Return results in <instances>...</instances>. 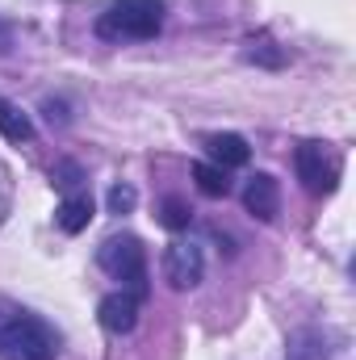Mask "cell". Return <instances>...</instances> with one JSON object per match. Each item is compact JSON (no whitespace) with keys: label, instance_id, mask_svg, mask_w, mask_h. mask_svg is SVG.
I'll list each match as a JSON object with an SVG mask.
<instances>
[{"label":"cell","instance_id":"15","mask_svg":"<svg viewBox=\"0 0 356 360\" xmlns=\"http://www.w3.org/2000/svg\"><path fill=\"white\" fill-rule=\"evenodd\" d=\"M51 180L68 188V184H76V180H80V168H76V164H59V168H51Z\"/></svg>","mask_w":356,"mask_h":360},{"label":"cell","instance_id":"2","mask_svg":"<svg viewBox=\"0 0 356 360\" xmlns=\"http://www.w3.org/2000/svg\"><path fill=\"white\" fill-rule=\"evenodd\" d=\"M164 25V0H113L109 13H101L96 34L109 42H143L155 38Z\"/></svg>","mask_w":356,"mask_h":360},{"label":"cell","instance_id":"6","mask_svg":"<svg viewBox=\"0 0 356 360\" xmlns=\"http://www.w3.org/2000/svg\"><path fill=\"white\" fill-rule=\"evenodd\" d=\"M96 319H101L105 331H113V335H130L134 323H139V293H130V289L105 293L101 306H96Z\"/></svg>","mask_w":356,"mask_h":360},{"label":"cell","instance_id":"8","mask_svg":"<svg viewBox=\"0 0 356 360\" xmlns=\"http://www.w3.org/2000/svg\"><path fill=\"white\" fill-rule=\"evenodd\" d=\"M205 151H210V160H214L222 172L243 168V164L252 160V147H248L243 134H210V139H205Z\"/></svg>","mask_w":356,"mask_h":360},{"label":"cell","instance_id":"1","mask_svg":"<svg viewBox=\"0 0 356 360\" xmlns=\"http://www.w3.org/2000/svg\"><path fill=\"white\" fill-rule=\"evenodd\" d=\"M59 335L30 310L0 302V360H55Z\"/></svg>","mask_w":356,"mask_h":360},{"label":"cell","instance_id":"4","mask_svg":"<svg viewBox=\"0 0 356 360\" xmlns=\"http://www.w3.org/2000/svg\"><path fill=\"white\" fill-rule=\"evenodd\" d=\"M293 168L306 193H331L336 188V164L327 160V151L319 143H302L293 151Z\"/></svg>","mask_w":356,"mask_h":360},{"label":"cell","instance_id":"13","mask_svg":"<svg viewBox=\"0 0 356 360\" xmlns=\"http://www.w3.org/2000/svg\"><path fill=\"white\" fill-rule=\"evenodd\" d=\"M248 59H252V63H265V68H281V63H285V55H281L268 38H252V42H248Z\"/></svg>","mask_w":356,"mask_h":360},{"label":"cell","instance_id":"10","mask_svg":"<svg viewBox=\"0 0 356 360\" xmlns=\"http://www.w3.org/2000/svg\"><path fill=\"white\" fill-rule=\"evenodd\" d=\"M0 134H4L8 143H30V139H34V122H30L13 101H4V96H0Z\"/></svg>","mask_w":356,"mask_h":360},{"label":"cell","instance_id":"7","mask_svg":"<svg viewBox=\"0 0 356 360\" xmlns=\"http://www.w3.org/2000/svg\"><path fill=\"white\" fill-rule=\"evenodd\" d=\"M243 205H248V214H252V218L272 222V218H276V210H281V188H276V176L256 172V176L248 180V188H243Z\"/></svg>","mask_w":356,"mask_h":360},{"label":"cell","instance_id":"12","mask_svg":"<svg viewBox=\"0 0 356 360\" xmlns=\"http://www.w3.org/2000/svg\"><path fill=\"white\" fill-rule=\"evenodd\" d=\"M160 222H164L168 231H184V226L193 222L189 201H180V197H164V205H160Z\"/></svg>","mask_w":356,"mask_h":360},{"label":"cell","instance_id":"3","mask_svg":"<svg viewBox=\"0 0 356 360\" xmlns=\"http://www.w3.org/2000/svg\"><path fill=\"white\" fill-rule=\"evenodd\" d=\"M96 264L109 272L113 281H122L130 293H147V252L134 235H109L96 252Z\"/></svg>","mask_w":356,"mask_h":360},{"label":"cell","instance_id":"9","mask_svg":"<svg viewBox=\"0 0 356 360\" xmlns=\"http://www.w3.org/2000/svg\"><path fill=\"white\" fill-rule=\"evenodd\" d=\"M55 222H59V231H63V235H80V231L92 222V197H89V193H72V197H63V205H59Z\"/></svg>","mask_w":356,"mask_h":360},{"label":"cell","instance_id":"14","mask_svg":"<svg viewBox=\"0 0 356 360\" xmlns=\"http://www.w3.org/2000/svg\"><path fill=\"white\" fill-rule=\"evenodd\" d=\"M105 201H109V214H130V210L139 205V193H134L130 184H113Z\"/></svg>","mask_w":356,"mask_h":360},{"label":"cell","instance_id":"11","mask_svg":"<svg viewBox=\"0 0 356 360\" xmlns=\"http://www.w3.org/2000/svg\"><path fill=\"white\" fill-rule=\"evenodd\" d=\"M193 180H197V188L205 193V197H227L231 193V180H227V172L218 168V164H193Z\"/></svg>","mask_w":356,"mask_h":360},{"label":"cell","instance_id":"5","mask_svg":"<svg viewBox=\"0 0 356 360\" xmlns=\"http://www.w3.org/2000/svg\"><path fill=\"white\" fill-rule=\"evenodd\" d=\"M164 276H168V285L172 289H193V285H201V276H205V256H201V248H193V243H168V252H164Z\"/></svg>","mask_w":356,"mask_h":360},{"label":"cell","instance_id":"16","mask_svg":"<svg viewBox=\"0 0 356 360\" xmlns=\"http://www.w3.org/2000/svg\"><path fill=\"white\" fill-rule=\"evenodd\" d=\"M0 51H8V30L0 25Z\"/></svg>","mask_w":356,"mask_h":360}]
</instances>
